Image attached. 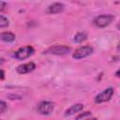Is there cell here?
Instances as JSON below:
<instances>
[{"instance_id": "cell-4", "label": "cell", "mask_w": 120, "mask_h": 120, "mask_svg": "<svg viewBox=\"0 0 120 120\" xmlns=\"http://www.w3.org/2000/svg\"><path fill=\"white\" fill-rule=\"evenodd\" d=\"M38 112L42 114V115H48L50 113H52L54 110V103L52 101H48V100H43L41 102L38 103Z\"/></svg>"}, {"instance_id": "cell-17", "label": "cell", "mask_w": 120, "mask_h": 120, "mask_svg": "<svg viewBox=\"0 0 120 120\" xmlns=\"http://www.w3.org/2000/svg\"><path fill=\"white\" fill-rule=\"evenodd\" d=\"M115 76H116V77H119V70H117V71H116V73H115Z\"/></svg>"}, {"instance_id": "cell-8", "label": "cell", "mask_w": 120, "mask_h": 120, "mask_svg": "<svg viewBox=\"0 0 120 120\" xmlns=\"http://www.w3.org/2000/svg\"><path fill=\"white\" fill-rule=\"evenodd\" d=\"M64 8H65L64 4L56 2V3L51 4V5L47 8L46 12H47L48 14H57V13H61V12L64 10Z\"/></svg>"}, {"instance_id": "cell-5", "label": "cell", "mask_w": 120, "mask_h": 120, "mask_svg": "<svg viewBox=\"0 0 120 120\" xmlns=\"http://www.w3.org/2000/svg\"><path fill=\"white\" fill-rule=\"evenodd\" d=\"M114 90L112 87H108L105 90H103L102 92H100L99 94H98L95 98V102L96 103H103V102H107L109 101L112 97L113 96Z\"/></svg>"}, {"instance_id": "cell-13", "label": "cell", "mask_w": 120, "mask_h": 120, "mask_svg": "<svg viewBox=\"0 0 120 120\" xmlns=\"http://www.w3.org/2000/svg\"><path fill=\"white\" fill-rule=\"evenodd\" d=\"M8 110V104L4 100H0V114L4 113Z\"/></svg>"}, {"instance_id": "cell-19", "label": "cell", "mask_w": 120, "mask_h": 120, "mask_svg": "<svg viewBox=\"0 0 120 120\" xmlns=\"http://www.w3.org/2000/svg\"><path fill=\"white\" fill-rule=\"evenodd\" d=\"M0 120H2V119H0Z\"/></svg>"}, {"instance_id": "cell-3", "label": "cell", "mask_w": 120, "mask_h": 120, "mask_svg": "<svg viewBox=\"0 0 120 120\" xmlns=\"http://www.w3.org/2000/svg\"><path fill=\"white\" fill-rule=\"evenodd\" d=\"M93 52H94V49L91 46H88V45L81 46L75 50V52L72 54V57L74 59H77V60L82 59V58H85V57L89 56L90 54H92Z\"/></svg>"}, {"instance_id": "cell-10", "label": "cell", "mask_w": 120, "mask_h": 120, "mask_svg": "<svg viewBox=\"0 0 120 120\" xmlns=\"http://www.w3.org/2000/svg\"><path fill=\"white\" fill-rule=\"evenodd\" d=\"M0 39L5 42L10 43L15 40V35L11 32H3L0 34Z\"/></svg>"}, {"instance_id": "cell-18", "label": "cell", "mask_w": 120, "mask_h": 120, "mask_svg": "<svg viewBox=\"0 0 120 120\" xmlns=\"http://www.w3.org/2000/svg\"><path fill=\"white\" fill-rule=\"evenodd\" d=\"M86 120H98L97 118H90V119H86Z\"/></svg>"}, {"instance_id": "cell-1", "label": "cell", "mask_w": 120, "mask_h": 120, "mask_svg": "<svg viewBox=\"0 0 120 120\" xmlns=\"http://www.w3.org/2000/svg\"><path fill=\"white\" fill-rule=\"evenodd\" d=\"M113 20H114V16L112 14H100L94 18L93 23L99 28H103L111 24V22H112Z\"/></svg>"}, {"instance_id": "cell-16", "label": "cell", "mask_w": 120, "mask_h": 120, "mask_svg": "<svg viewBox=\"0 0 120 120\" xmlns=\"http://www.w3.org/2000/svg\"><path fill=\"white\" fill-rule=\"evenodd\" d=\"M5 78V72L3 69H0V80H3Z\"/></svg>"}, {"instance_id": "cell-12", "label": "cell", "mask_w": 120, "mask_h": 120, "mask_svg": "<svg viewBox=\"0 0 120 120\" xmlns=\"http://www.w3.org/2000/svg\"><path fill=\"white\" fill-rule=\"evenodd\" d=\"M9 25V21L7 17L0 15V28H4V27H8Z\"/></svg>"}, {"instance_id": "cell-9", "label": "cell", "mask_w": 120, "mask_h": 120, "mask_svg": "<svg viewBox=\"0 0 120 120\" xmlns=\"http://www.w3.org/2000/svg\"><path fill=\"white\" fill-rule=\"evenodd\" d=\"M82 109H83V104H82V103H76V104L70 106L68 109H67L66 112H65V113H64V115L66 117L71 116V115H73V114H75V113L82 111Z\"/></svg>"}, {"instance_id": "cell-11", "label": "cell", "mask_w": 120, "mask_h": 120, "mask_svg": "<svg viewBox=\"0 0 120 120\" xmlns=\"http://www.w3.org/2000/svg\"><path fill=\"white\" fill-rule=\"evenodd\" d=\"M87 38V35L85 32H79L73 37V41L76 43H82Z\"/></svg>"}, {"instance_id": "cell-14", "label": "cell", "mask_w": 120, "mask_h": 120, "mask_svg": "<svg viewBox=\"0 0 120 120\" xmlns=\"http://www.w3.org/2000/svg\"><path fill=\"white\" fill-rule=\"evenodd\" d=\"M89 115H91V112H84L83 113H80L77 117H76V119L77 120H79V119H81V118H84V117H86V116H89Z\"/></svg>"}, {"instance_id": "cell-15", "label": "cell", "mask_w": 120, "mask_h": 120, "mask_svg": "<svg viewBox=\"0 0 120 120\" xmlns=\"http://www.w3.org/2000/svg\"><path fill=\"white\" fill-rule=\"evenodd\" d=\"M7 6V3L5 1H0V11H3Z\"/></svg>"}, {"instance_id": "cell-2", "label": "cell", "mask_w": 120, "mask_h": 120, "mask_svg": "<svg viewBox=\"0 0 120 120\" xmlns=\"http://www.w3.org/2000/svg\"><path fill=\"white\" fill-rule=\"evenodd\" d=\"M34 52H35L34 48L32 46H30V45H27V46H23V47L18 49L14 52L13 56L17 60H24V59L29 58L34 53Z\"/></svg>"}, {"instance_id": "cell-7", "label": "cell", "mask_w": 120, "mask_h": 120, "mask_svg": "<svg viewBox=\"0 0 120 120\" xmlns=\"http://www.w3.org/2000/svg\"><path fill=\"white\" fill-rule=\"evenodd\" d=\"M35 68H36V64L34 62H28V63L22 64V65L18 66L16 68V71L19 74H26V73L33 71Z\"/></svg>"}, {"instance_id": "cell-6", "label": "cell", "mask_w": 120, "mask_h": 120, "mask_svg": "<svg viewBox=\"0 0 120 120\" xmlns=\"http://www.w3.org/2000/svg\"><path fill=\"white\" fill-rule=\"evenodd\" d=\"M70 51V48L65 45H54L50 47L44 53H51L54 55H65Z\"/></svg>"}]
</instances>
